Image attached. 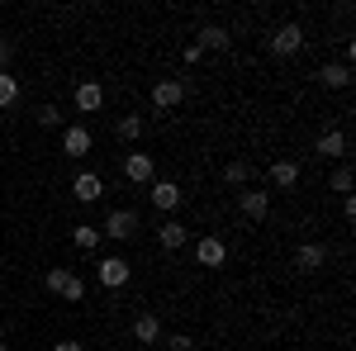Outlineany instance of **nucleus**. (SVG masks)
Listing matches in <instances>:
<instances>
[{
  "instance_id": "1",
  "label": "nucleus",
  "mask_w": 356,
  "mask_h": 351,
  "mask_svg": "<svg viewBox=\"0 0 356 351\" xmlns=\"http://www.w3.org/2000/svg\"><path fill=\"white\" fill-rule=\"evenodd\" d=\"M43 285H48L53 295H62L67 304H81V299H86V280L72 266H53L48 275H43Z\"/></svg>"
},
{
  "instance_id": "2",
  "label": "nucleus",
  "mask_w": 356,
  "mask_h": 351,
  "mask_svg": "<svg viewBox=\"0 0 356 351\" xmlns=\"http://www.w3.org/2000/svg\"><path fill=\"white\" fill-rule=\"evenodd\" d=\"M138 214L134 209H110V218H105V228H100V238H110V243H134L138 238Z\"/></svg>"
},
{
  "instance_id": "3",
  "label": "nucleus",
  "mask_w": 356,
  "mask_h": 351,
  "mask_svg": "<svg viewBox=\"0 0 356 351\" xmlns=\"http://www.w3.org/2000/svg\"><path fill=\"white\" fill-rule=\"evenodd\" d=\"M147 199H152V209H162V214H176V209L186 204V190L176 186V181H152V186H147Z\"/></svg>"
},
{
  "instance_id": "4",
  "label": "nucleus",
  "mask_w": 356,
  "mask_h": 351,
  "mask_svg": "<svg viewBox=\"0 0 356 351\" xmlns=\"http://www.w3.org/2000/svg\"><path fill=\"white\" fill-rule=\"evenodd\" d=\"M100 290H124L129 280H134V266L124 261V256H100Z\"/></svg>"
},
{
  "instance_id": "5",
  "label": "nucleus",
  "mask_w": 356,
  "mask_h": 351,
  "mask_svg": "<svg viewBox=\"0 0 356 351\" xmlns=\"http://www.w3.org/2000/svg\"><path fill=\"white\" fill-rule=\"evenodd\" d=\"M223 261H228V243H223V238H214V233H204V238L195 243V266L219 270Z\"/></svg>"
},
{
  "instance_id": "6",
  "label": "nucleus",
  "mask_w": 356,
  "mask_h": 351,
  "mask_svg": "<svg viewBox=\"0 0 356 351\" xmlns=\"http://www.w3.org/2000/svg\"><path fill=\"white\" fill-rule=\"evenodd\" d=\"M238 209H243L252 223H261V218L271 214V190H257V186L238 190Z\"/></svg>"
},
{
  "instance_id": "7",
  "label": "nucleus",
  "mask_w": 356,
  "mask_h": 351,
  "mask_svg": "<svg viewBox=\"0 0 356 351\" xmlns=\"http://www.w3.org/2000/svg\"><path fill=\"white\" fill-rule=\"evenodd\" d=\"M314 152L323 162H347V129H323L318 142H314Z\"/></svg>"
},
{
  "instance_id": "8",
  "label": "nucleus",
  "mask_w": 356,
  "mask_h": 351,
  "mask_svg": "<svg viewBox=\"0 0 356 351\" xmlns=\"http://www.w3.org/2000/svg\"><path fill=\"white\" fill-rule=\"evenodd\" d=\"M90 147H95V133H90L86 124L62 129V152H67V157H76V162H81V157H90Z\"/></svg>"
},
{
  "instance_id": "9",
  "label": "nucleus",
  "mask_w": 356,
  "mask_h": 351,
  "mask_svg": "<svg viewBox=\"0 0 356 351\" xmlns=\"http://www.w3.org/2000/svg\"><path fill=\"white\" fill-rule=\"evenodd\" d=\"M124 176H129L134 186H152V181H157V162H152L147 152H129V157H124Z\"/></svg>"
},
{
  "instance_id": "10",
  "label": "nucleus",
  "mask_w": 356,
  "mask_h": 351,
  "mask_svg": "<svg viewBox=\"0 0 356 351\" xmlns=\"http://www.w3.org/2000/svg\"><path fill=\"white\" fill-rule=\"evenodd\" d=\"M295 270H304V275H314L318 266H328V247L323 243H300L295 247V261H290Z\"/></svg>"
},
{
  "instance_id": "11",
  "label": "nucleus",
  "mask_w": 356,
  "mask_h": 351,
  "mask_svg": "<svg viewBox=\"0 0 356 351\" xmlns=\"http://www.w3.org/2000/svg\"><path fill=\"white\" fill-rule=\"evenodd\" d=\"M300 48H304V28H300V24H280V28L271 33V53H275V57H295Z\"/></svg>"
},
{
  "instance_id": "12",
  "label": "nucleus",
  "mask_w": 356,
  "mask_h": 351,
  "mask_svg": "<svg viewBox=\"0 0 356 351\" xmlns=\"http://www.w3.org/2000/svg\"><path fill=\"white\" fill-rule=\"evenodd\" d=\"M186 243H191V228H186L181 218H166L162 228H157V247H162V252H181Z\"/></svg>"
},
{
  "instance_id": "13",
  "label": "nucleus",
  "mask_w": 356,
  "mask_h": 351,
  "mask_svg": "<svg viewBox=\"0 0 356 351\" xmlns=\"http://www.w3.org/2000/svg\"><path fill=\"white\" fill-rule=\"evenodd\" d=\"M72 195H76V204H100V195H105V181H100L95 171H81V176L72 181Z\"/></svg>"
},
{
  "instance_id": "14",
  "label": "nucleus",
  "mask_w": 356,
  "mask_h": 351,
  "mask_svg": "<svg viewBox=\"0 0 356 351\" xmlns=\"http://www.w3.org/2000/svg\"><path fill=\"white\" fill-rule=\"evenodd\" d=\"M181 100H186V81L166 76V81H157V85H152V105H157V109H176Z\"/></svg>"
},
{
  "instance_id": "15",
  "label": "nucleus",
  "mask_w": 356,
  "mask_h": 351,
  "mask_svg": "<svg viewBox=\"0 0 356 351\" xmlns=\"http://www.w3.org/2000/svg\"><path fill=\"white\" fill-rule=\"evenodd\" d=\"M72 100H76L81 114H95V109L105 105V85H100V81H81L76 90H72Z\"/></svg>"
},
{
  "instance_id": "16",
  "label": "nucleus",
  "mask_w": 356,
  "mask_h": 351,
  "mask_svg": "<svg viewBox=\"0 0 356 351\" xmlns=\"http://www.w3.org/2000/svg\"><path fill=\"white\" fill-rule=\"evenodd\" d=\"M134 342H138V347L162 342V318H157V313H138V318H134Z\"/></svg>"
},
{
  "instance_id": "17",
  "label": "nucleus",
  "mask_w": 356,
  "mask_h": 351,
  "mask_svg": "<svg viewBox=\"0 0 356 351\" xmlns=\"http://www.w3.org/2000/svg\"><path fill=\"white\" fill-rule=\"evenodd\" d=\"M271 186L275 190H295V186H300V162H290V157L271 162Z\"/></svg>"
},
{
  "instance_id": "18",
  "label": "nucleus",
  "mask_w": 356,
  "mask_h": 351,
  "mask_svg": "<svg viewBox=\"0 0 356 351\" xmlns=\"http://www.w3.org/2000/svg\"><path fill=\"white\" fill-rule=\"evenodd\" d=\"M228 43H233V38H228V28H223V24H204V28H200V43H195V48H200V53H223Z\"/></svg>"
},
{
  "instance_id": "19",
  "label": "nucleus",
  "mask_w": 356,
  "mask_h": 351,
  "mask_svg": "<svg viewBox=\"0 0 356 351\" xmlns=\"http://www.w3.org/2000/svg\"><path fill=\"white\" fill-rule=\"evenodd\" d=\"M318 81L328 85V90H347V85H352V67H342V62H323V67H318Z\"/></svg>"
},
{
  "instance_id": "20",
  "label": "nucleus",
  "mask_w": 356,
  "mask_h": 351,
  "mask_svg": "<svg viewBox=\"0 0 356 351\" xmlns=\"http://www.w3.org/2000/svg\"><path fill=\"white\" fill-rule=\"evenodd\" d=\"M143 129H147V124H143V114H124V119L114 124V133L124 138V142H138V138H143Z\"/></svg>"
},
{
  "instance_id": "21",
  "label": "nucleus",
  "mask_w": 356,
  "mask_h": 351,
  "mask_svg": "<svg viewBox=\"0 0 356 351\" xmlns=\"http://www.w3.org/2000/svg\"><path fill=\"white\" fill-rule=\"evenodd\" d=\"M72 243L81 247V252H95V247H100V228H95V223H76V228H72Z\"/></svg>"
},
{
  "instance_id": "22",
  "label": "nucleus",
  "mask_w": 356,
  "mask_h": 351,
  "mask_svg": "<svg viewBox=\"0 0 356 351\" xmlns=\"http://www.w3.org/2000/svg\"><path fill=\"white\" fill-rule=\"evenodd\" d=\"M223 181L238 186V190H247V186H252V166H247V162H228V166H223Z\"/></svg>"
},
{
  "instance_id": "23",
  "label": "nucleus",
  "mask_w": 356,
  "mask_h": 351,
  "mask_svg": "<svg viewBox=\"0 0 356 351\" xmlns=\"http://www.w3.org/2000/svg\"><path fill=\"white\" fill-rule=\"evenodd\" d=\"M19 100V76H10V72H0V109H10Z\"/></svg>"
},
{
  "instance_id": "24",
  "label": "nucleus",
  "mask_w": 356,
  "mask_h": 351,
  "mask_svg": "<svg viewBox=\"0 0 356 351\" xmlns=\"http://www.w3.org/2000/svg\"><path fill=\"white\" fill-rule=\"evenodd\" d=\"M328 190H342V195H352V166H347V162H342V166H337V171L328 176Z\"/></svg>"
},
{
  "instance_id": "25",
  "label": "nucleus",
  "mask_w": 356,
  "mask_h": 351,
  "mask_svg": "<svg viewBox=\"0 0 356 351\" xmlns=\"http://www.w3.org/2000/svg\"><path fill=\"white\" fill-rule=\"evenodd\" d=\"M162 347L166 351H195V342L186 337V332H171V337H162Z\"/></svg>"
},
{
  "instance_id": "26",
  "label": "nucleus",
  "mask_w": 356,
  "mask_h": 351,
  "mask_svg": "<svg viewBox=\"0 0 356 351\" xmlns=\"http://www.w3.org/2000/svg\"><path fill=\"white\" fill-rule=\"evenodd\" d=\"M38 124H43V129H57V124H62V109H57V105H43V109H38Z\"/></svg>"
},
{
  "instance_id": "27",
  "label": "nucleus",
  "mask_w": 356,
  "mask_h": 351,
  "mask_svg": "<svg viewBox=\"0 0 356 351\" xmlns=\"http://www.w3.org/2000/svg\"><path fill=\"white\" fill-rule=\"evenodd\" d=\"M10 57H15V43L0 38V72H10Z\"/></svg>"
},
{
  "instance_id": "28",
  "label": "nucleus",
  "mask_w": 356,
  "mask_h": 351,
  "mask_svg": "<svg viewBox=\"0 0 356 351\" xmlns=\"http://www.w3.org/2000/svg\"><path fill=\"white\" fill-rule=\"evenodd\" d=\"M181 57H186V67H195V62H200V57H204V53H200L195 43H186V48H181Z\"/></svg>"
},
{
  "instance_id": "29",
  "label": "nucleus",
  "mask_w": 356,
  "mask_h": 351,
  "mask_svg": "<svg viewBox=\"0 0 356 351\" xmlns=\"http://www.w3.org/2000/svg\"><path fill=\"white\" fill-rule=\"evenodd\" d=\"M53 351H86V347H81V342H57Z\"/></svg>"
},
{
  "instance_id": "30",
  "label": "nucleus",
  "mask_w": 356,
  "mask_h": 351,
  "mask_svg": "<svg viewBox=\"0 0 356 351\" xmlns=\"http://www.w3.org/2000/svg\"><path fill=\"white\" fill-rule=\"evenodd\" d=\"M0 351H10V347H5V342H0Z\"/></svg>"
},
{
  "instance_id": "31",
  "label": "nucleus",
  "mask_w": 356,
  "mask_h": 351,
  "mask_svg": "<svg viewBox=\"0 0 356 351\" xmlns=\"http://www.w3.org/2000/svg\"><path fill=\"white\" fill-rule=\"evenodd\" d=\"M0 280H5V270H0Z\"/></svg>"
}]
</instances>
